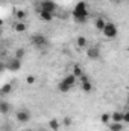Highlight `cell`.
<instances>
[{
  "instance_id": "6da1fadb",
  "label": "cell",
  "mask_w": 129,
  "mask_h": 131,
  "mask_svg": "<svg viewBox=\"0 0 129 131\" xmlns=\"http://www.w3.org/2000/svg\"><path fill=\"white\" fill-rule=\"evenodd\" d=\"M88 8H87V3L85 2H78L73 8V18L76 23H85L88 20Z\"/></svg>"
},
{
  "instance_id": "7a4b0ae2",
  "label": "cell",
  "mask_w": 129,
  "mask_h": 131,
  "mask_svg": "<svg viewBox=\"0 0 129 131\" xmlns=\"http://www.w3.org/2000/svg\"><path fill=\"white\" fill-rule=\"evenodd\" d=\"M74 82H76V76H74L73 73H70V75H67L64 79L58 84V90H59V92H62V93H67L68 90H71V89H73Z\"/></svg>"
},
{
  "instance_id": "3957f363",
  "label": "cell",
  "mask_w": 129,
  "mask_h": 131,
  "mask_svg": "<svg viewBox=\"0 0 129 131\" xmlns=\"http://www.w3.org/2000/svg\"><path fill=\"white\" fill-rule=\"evenodd\" d=\"M117 26L114 25V23H111V21H108L106 23V26H105V29H103V35L106 37V38H115L117 37Z\"/></svg>"
},
{
  "instance_id": "277c9868",
  "label": "cell",
  "mask_w": 129,
  "mask_h": 131,
  "mask_svg": "<svg viewBox=\"0 0 129 131\" xmlns=\"http://www.w3.org/2000/svg\"><path fill=\"white\" fill-rule=\"evenodd\" d=\"M32 44L35 47H46L47 44H49V41H47V38L44 37V35H41V34H35L32 35Z\"/></svg>"
},
{
  "instance_id": "5b68a950",
  "label": "cell",
  "mask_w": 129,
  "mask_h": 131,
  "mask_svg": "<svg viewBox=\"0 0 129 131\" xmlns=\"http://www.w3.org/2000/svg\"><path fill=\"white\" fill-rule=\"evenodd\" d=\"M56 3L53 0H43L40 3V11H49V12H55L56 11Z\"/></svg>"
},
{
  "instance_id": "8992f818",
  "label": "cell",
  "mask_w": 129,
  "mask_h": 131,
  "mask_svg": "<svg viewBox=\"0 0 129 131\" xmlns=\"http://www.w3.org/2000/svg\"><path fill=\"white\" fill-rule=\"evenodd\" d=\"M15 117H17V121H18L20 124H28L29 119H31V114H29V111H26V110H20V111H17Z\"/></svg>"
},
{
  "instance_id": "52a82bcc",
  "label": "cell",
  "mask_w": 129,
  "mask_h": 131,
  "mask_svg": "<svg viewBox=\"0 0 129 131\" xmlns=\"http://www.w3.org/2000/svg\"><path fill=\"white\" fill-rule=\"evenodd\" d=\"M8 69L9 70H12V72H17V70H20L21 69V60H18V58H12L9 63H8Z\"/></svg>"
},
{
  "instance_id": "ba28073f",
  "label": "cell",
  "mask_w": 129,
  "mask_h": 131,
  "mask_svg": "<svg viewBox=\"0 0 129 131\" xmlns=\"http://www.w3.org/2000/svg\"><path fill=\"white\" fill-rule=\"evenodd\" d=\"M99 55H100V52H99L97 47H88V49H87V57H88V58H91V60H97Z\"/></svg>"
},
{
  "instance_id": "9c48e42d",
  "label": "cell",
  "mask_w": 129,
  "mask_h": 131,
  "mask_svg": "<svg viewBox=\"0 0 129 131\" xmlns=\"http://www.w3.org/2000/svg\"><path fill=\"white\" fill-rule=\"evenodd\" d=\"M40 18L43 21H52L53 20V12H49V11H40Z\"/></svg>"
},
{
  "instance_id": "30bf717a",
  "label": "cell",
  "mask_w": 129,
  "mask_h": 131,
  "mask_svg": "<svg viewBox=\"0 0 129 131\" xmlns=\"http://www.w3.org/2000/svg\"><path fill=\"white\" fill-rule=\"evenodd\" d=\"M109 131H123V122H109Z\"/></svg>"
},
{
  "instance_id": "8fae6325",
  "label": "cell",
  "mask_w": 129,
  "mask_h": 131,
  "mask_svg": "<svg viewBox=\"0 0 129 131\" xmlns=\"http://www.w3.org/2000/svg\"><path fill=\"white\" fill-rule=\"evenodd\" d=\"M59 127H61V124H59L58 119H50V121H49V128L52 131H58Z\"/></svg>"
},
{
  "instance_id": "7c38bea8",
  "label": "cell",
  "mask_w": 129,
  "mask_h": 131,
  "mask_svg": "<svg viewBox=\"0 0 129 131\" xmlns=\"http://www.w3.org/2000/svg\"><path fill=\"white\" fill-rule=\"evenodd\" d=\"M106 23H108V21H105L102 17H99V18L96 20V23H94V25H96V29H97V31H102V32H103V29H105Z\"/></svg>"
},
{
  "instance_id": "4fadbf2b",
  "label": "cell",
  "mask_w": 129,
  "mask_h": 131,
  "mask_svg": "<svg viewBox=\"0 0 129 131\" xmlns=\"http://www.w3.org/2000/svg\"><path fill=\"white\" fill-rule=\"evenodd\" d=\"M76 44H78V47H79V49H85V47H87V44H88V41H87V38H85V37H78Z\"/></svg>"
},
{
  "instance_id": "5bb4252c",
  "label": "cell",
  "mask_w": 129,
  "mask_h": 131,
  "mask_svg": "<svg viewBox=\"0 0 129 131\" xmlns=\"http://www.w3.org/2000/svg\"><path fill=\"white\" fill-rule=\"evenodd\" d=\"M111 117H112V122H123V113L122 111L111 113Z\"/></svg>"
},
{
  "instance_id": "9a60e30c",
  "label": "cell",
  "mask_w": 129,
  "mask_h": 131,
  "mask_svg": "<svg viewBox=\"0 0 129 131\" xmlns=\"http://www.w3.org/2000/svg\"><path fill=\"white\" fill-rule=\"evenodd\" d=\"M81 87H82V90L87 92V93H90V92L93 90V84H91L90 81H84V82L81 84Z\"/></svg>"
},
{
  "instance_id": "2e32d148",
  "label": "cell",
  "mask_w": 129,
  "mask_h": 131,
  "mask_svg": "<svg viewBox=\"0 0 129 131\" xmlns=\"http://www.w3.org/2000/svg\"><path fill=\"white\" fill-rule=\"evenodd\" d=\"M100 122H102V124H106V125H108L109 122H112L111 114H109V113H103V114L100 116Z\"/></svg>"
},
{
  "instance_id": "e0dca14e",
  "label": "cell",
  "mask_w": 129,
  "mask_h": 131,
  "mask_svg": "<svg viewBox=\"0 0 129 131\" xmlns=\"http://www.w3.org/2000/svg\"><path fill=\"white\" fill-rule=\"evenodd\" d=\"M73 75L76 76V78H81L84 73H82V69L79 67V64H74L73 66Z\"/></svg>"
},
{
  "instance_id": "ac0fdd59",
  "label": "cell",
  "mask_w": 129,
  "mask_h": 131,
  "mask_svg": "<svg viewBox=\"0 0 129 131\" xmlns=\"http://www.w3.org/2000/svg\"><path fill=\"white\" fill-rule=\"evenodd\" d=\"M14 29H15V32H24V31H26V25H24L23 21H20V23H17V25L14 26Z\"/></svg>"
},
{
  "instance_id": "d6986e66",
  "label": "cell",
  "mask_w": 129,
  "mask_h": 131,
  "mask_svg": "<svg viewBox=\"0 0 129 131\" xmlns=\"http://www.w3.org/2000/svg\"><path fill=\"white\" fill-rule=\"evenodd\" d=\"M15 17H17L20 21H23V20L26 18V11H23V9H18V11L15 12Z\"/></svg>"
},
{
  "instance_id": "ffe728a7",
  "label": "cell",
  "mask_w": 129,
  "mask_h": 131,
  "mask_svg": "<svg viewBox=\"0 0 129 131\" xmlns=\"http://www.w3.org/2000/svg\"><path fill=\"white\" fill-rule=\"evenodd\" d=\"M8 111H9V105L6 102H0V113L2 114H6Z\"/></svg>"
},
{
  "instance_id": "44dd1931",
  "label": "cell",
  "mask_w": 129,
  "mask_h": 131,
  "mask_svg": "<svg viewBox=\"0 0 129 131\" xmlns=\"http://www.w3.org/2000/svg\"><path fill=\"white\" fill-rule=\"evenodd\" d=\"M11 90H12V84H5V85L2 87V93H3V95L11 93Z\"/></svg>"
},
{
  "instance_id": "7402d4cb",
  "label": "cell",
  "mask_w": 129,
  "mask_h": 131,
  "mask_svg": "<svg viewBox=\"0 0 129 131\" xmlns=\"http://www.w3.org/2000/svg\"><path fill=\"white\" fill-rule=\"evenodd\" d=\"M24 53H26V52H24V49H21V47H20V49H17V52H15V58L21 60V58L24 57Z\"/></svg>"
},
{
  "instance_id": "603a6c76",
  "label": "cell",
  "mask_w": 129,
  "mask_h": 131,
  "mask_svg": "<svg viewBox=\"0 0 129 131\" xmlns=\"http://www.w3.org/2000/svg\"><path fill=\"white\" fill-rule=\"evenodd\" d=\"M35 81H36V78H35L33 75H29V76L26 78V82H28V84H31V85H32V84H35Z\"/></svg>"
},
{
  "instance_id": "cb8c5ba5",
  "label": "cell",
  "mask_w": 129,
  "mask_h": 131,
  "mask_svg": "<svg viewBox=\"0 0 129 131\" xmlns=\"http://www.w3.org/2000/svg\"><path fill=\"white\" fill-rule=\"evenodd\" d=\"M123 124H129V111L123 113Z\"/></svg>"
},
{
  "instance_id": "d4e9b609",
  "label": "cell",
  "mask_w": 129,
  "mask_h": 131,
  "mask_svg": "<svg viewBox=\"0 0 129 131\" xmlns=\"http://www.w3.org/2000/svg\"><path fill=\"white\" fill-rule=\"evenodd\" d=\"M62 124H64L65 127H70V125H71V119H70V117H64Z\"/></svg>"
},
{
  "instance_id": "484cf974",
  "label": "cell",
  "mask_w": 129,
  "mask_h": 131,
  "mask_svg": "<svg viewBox=\"0 0 129 131\" xmlns=\"http://www.w3.org/2000/svg\"><path fill=\"white\" fill-rule=\"evenodd\" d=\"M128 104H129V98H128Z\"/></svg>"
},
{
  "instance_id": "4316f807",
  "label": "cell",
  "mask_w": 129,
  "mask_h": 131,
  "mask_svg": "<svg viewBox=\"0 0 129 131\" xmlns=\"http://www.w3.org/2000/svg\"><path fill=\"white\" fill-rule=\"evenodd\" d=\"M128 50H129V47H128Z\"/></svg>"
}]
</instances>
